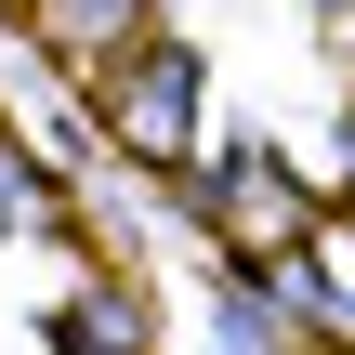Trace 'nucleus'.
<instances>
[{"instance_id":"f257e3e1","label":"nucleus","mask_w":355,"mask_h":355,"mask_svg":"<svg viewBox=\"0 0 355 355\" xmlns=\"http://www.w3.org/2000/svg\"><path fill=\"white\" fill-rule=\"evenodd\" d=\"M198 53L184 40H145V53H119L105 66V145L119 158H145V171H184L198 158Z\"/></svg>"},{"instance_id":"f03ea898","label":"nucleus","mask_w":355,"mask_h":355,"mask_svg":"<svg viewBox=\"0 0 355 355\" xmlns=\"http://www.w3.org/2000/svg\"><path fill=\"white\" fill-rule=\"evenodd\" d=\"M198 211H211L224 250H250V263H290V250H303V184H290L263 145H224V171L198 184Z\"/></svg>"},{"instance_id":"7ed1b4c3","label":"nucleus","mask_w":355,"mask_h":355,"mask_svg":"<svg viewBox=\"0 0 355 355\" xmlns=\"http://www.w3.org/2000/svg\"><path fill=\"white\" fill-rule=\"evenodd\" d=\"M26 13H40V53H66V66H119V53L158 40L145 0H26Z\"/></svg>"},{"instance_id":"20e7f679","label":"nucleus","mask_w":355,"mask_h":355,"mask_svg":"<svg viewBox=\"0 0 355 355\" xmlns=\"http://www.w3.org/2000/svg\"><path fill=\"white\" fill-rule=\"evenodd\" d=\"M53 343L66 355H145V290H132V277H79V290L53 303Z\"/></svg>"},{"instance_id":"39448f33","label":"nucleus","mask_w":355,"mask_h":355,"mask_svg":"<svg viewBox=\"0 0 355 355\" xmlns=\"http://www.w3.org/2000/svg\"><path fill=\"white\" fill-rule=\"evenodd\" d=\"M26 224H40V171L0 145V237H26Z\"/></svg>"},{"instance_id":"423d86ee","label":"nucleus","mask_w":355,"mask_h":355,"mask_svg":"<svg viewBox=\"0 0 355 355\" xmlns=\"http://www.w3.org/2000/svg\"><path fill=\"white\" fill-rule=\"evenodd\" d=\"M343 145H355V132H343Z\"/></svg>"}]
</instances>
